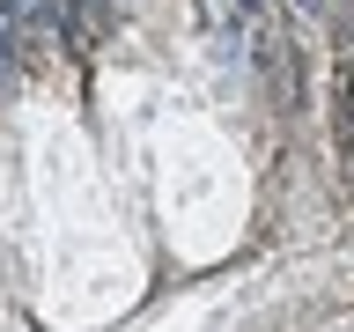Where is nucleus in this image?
I'll list each match as a JSON object with an SVG mask.
<instances>
[{"mask_svg":"<svg viewBox=\"0 0 354 332\" xmlns=\"http://www.w3.org/2000/svg\"><path fill=\"white\" fill-rule=\"evenodd\" d=\"M0 44H8V0H0Z\"/></svg>","mask_w":354,"mask_h":332,"instance_id":"obj_1","label":"nucleus"}]
</instances>
